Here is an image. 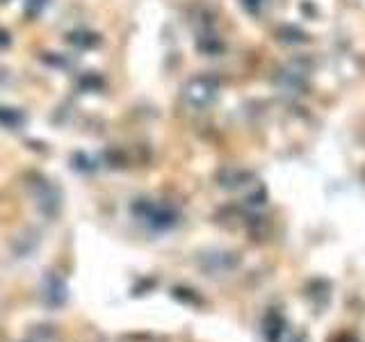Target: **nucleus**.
<instances>
[{
  "label": "nucleus",
  "instance_id": "obj_3",
  "mask_svg": "<svg viewBox=\"0 0 365 342\" xmlns=\"http://www.w3.org/2000/svg\"><path fill=\"white\" fill-rule=\"evenodd\" d=\"M245 3H247V5H249L251 9H256V7L260 5V0H245Z\"/></svg>",
  "mask_w": 365,
  "mask_h": 342
},
{
  "label": "nucleus",
  "instance_id": "obj_2",
  "mask_svg": "<svg viewBox=\"0 0 365 342\" xmlns=\"http://www.w3.org/2000/svg\"><path fill=\"white\" fill-rule=\"evenodd\" d=\"M137 212L142 214V219L148 222L151 226L155 228H167L176 222V214L171 212L167 205H155V203H142V205H137L135 208Z\"/></svg>",
  "mask_w": 365,
  "mask_h": 342
},
{
  "label": "nucleus",
  "instance_id": "obj_1",
  "mask_svg": "<svg viewBox=\"0 0 365 342\" xmlns=\"http://www.w3.org/2000/svg\"><path fill=\"white\" fill-rule=\"evenodd\" d=\"M217 96V83L210 78H194L182 89V100L192 110H205Z\"/></svg>",
  "mask_w": 365,
  "mask_h": 342
}]
</instances>
